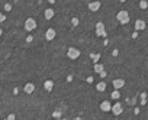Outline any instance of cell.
Returning a JSON list of instances; mask_svg holds the SVG:
<instances>
[{
  "label": "cell",
  "mask_w": 148,
  "mask_h": 120,
  "mask_svg": "<svg viewBox=\"0 0 148 120\" xmlns=\"http://www.w3.org/2000/svg\"><path fill=\"white\" fill-rule=\"evenodd\" d=\"M103 70H105V68H103V64H99V62H96V64H95V71H96L97 74H100Z\"/></svg>",
  "instance_id": "obj_15"
},
{
  "label": "cell",
  "mask_w": 148,
  "mask_h": 120,
  "mask_svg": "<svg viewBox=\"0 0 148 120\" xmlns=\"http://www.w3.org/2000/svg\"><path fill=\"white\" fill-rule=\"evenodd\" d=\"M13 94H15V96L19 94V88H17V87H15V88H13Z\"/></svg>",
  "instance_id": "obj_30"
},
{
  "label": "cell",
  "mask_w": 148,
  "mask_h": 120,
  "mask_svg": "<svg viewBox=\"0 0 148 120\" xmlns=\"http://www.w3.org/2000/svg\"><path fill=\"white\" fill-rule=\"evenodd\" d=\"M100 110H102V111H105V113L112 110V104H110V101H107V100L102 101V103H100Z\"/></svg>",
  "instance_id": "obj_7"
},
{
  "label": "cell",
  "mask_w": 148,
  "mask_h": 120,
  "mask_svg": "<svg viewBox=\"0 0 148 120\" xmlns=\"http://www.w3.org/2000/svg\"><path fill=\"white\" fill-rule=\"evenodd\" d=\"M122 111H123V107H122L121 103H115V104L112 106V113H113L115 116H119Z\"/></svg>",
  "instance_id": "obj_6"
},
{
  "label": "cell",
  "mask_w": 148,
  "mask_h": 120,
  "mask_svg": "<svg viewBox=\"0 0 148 120\" xmlns=\"http://www.w3.org/2000/svg\"><path fill=\"white\" fill-rule=\"evenodd\" d=\"M90 58H91V61H93V62L96 64V62H99V58H100V54H90Z\"/></svg>",
  "instance_id": "obj_17"
},
{
  "label": "cell",
  "mask_w": 148,
  "mask_h": 120,
  "mask_svg": "<svg viewBox=\"0 0 148 120\" xmlns=\"http://www.w3.org/2000/svg\"><path fill=\"white\" fill-rule=\"evenodd\" d=\"M15 117H16L15 114H9V116H7V120H15Z\"/></svg>",
  "instance_id": "obj_32"
},
{
  "label": "cell",
  "mask_w": 148,
  "mask_h": 120,
  "mask_svg": "<svg viewBox=\"0 0 148 120\" xmlns=\"http://www.w3.org/2000/svg\"><path fill=\"white\" fill-rule=\"evenodd\" d=\"M52 117H54V119H61V110H55V111L52 113Z\"/></svg>",
  "instance_id": "obj_19"
},
{
  "label": "cell",
  "mask_w": 148,
  "mask_h": 120,
  "mask_svg": "<svg viewBox=\"0 0 148 120\" xmlns=\"http://www.w3.org/2000/svg\"><path fill=\"white\" fill-rule=\"evenodd\" d=\"M86 81H87L89 84H91V82H93L95 80H93V77H87V78H86Z\"/></svg>",
  "instance_id": "obj_28"
},
{
  "label": "cell",
  "mask_w": 148,
  "mask_h": 120,
  "mask_svg": "<svg viewBox=\"0 0 148 120\" xmlns=\"http://www.w3.org/2000/svg\"><path fill=\"white\" fill-rule=\"evenodd\" d=\"M100 6H102V3L99 2V0H95V2H90L89 3V10L90 12H97L100 9Z\"/></svg>",
  "instance_id": "obj_5"
},
{
  "label": "cell",
  "mask_w": 148,
  "mask_h": 120,
  "mask_svg": "<svg viewBox=\"0 0 148 120\" xmlns=\"http://www.w3.org/2000/svg\"><path fill=\"white\" fill-rule=\"evenodd\" d=\"M96 90L99 91V93H103L105 90H106V82L102 80V81H99L97 82V85H96Z\"/></svg>",
  "instance_id": "obj_13"
},
{
  "label": "cell",
  "mask_w": 148,
  "mask_h": 120,
  "mask_svg": "<svg viewBox=\"0 0 148 120\" xmlns=\"http://www.w3.org/2000/svg\"><path fill=\"white\" fill-rule=\"evenodd\" d=\"M80 57V51L77 48H74V46H70L68 51H67V58L70 59H77Z\"/></svg>",
  "instance_id": "obj_3"
},
{
  "label": "cell",
  "mask_w": 148,
  "mask_h": 120,
  "mask_svg": "<svg viewBox=\"0 0 148 120\" xmlns=\"http://www.w3.org/2000/svg\"><path fill=\"white\" fill-rule=\"evenodd\" d=\"M33 90H35V84H33V82H28V84L25 85V88H23V91H25L26 94H32Z\"/></svg>",
  "instance_id": "obj_11"
},
{
  "label": "cell",
  "mask_w": 148,
  "mask_h": 120,
  "mask_svg": "<svg viewBox=\"0 0 148 120\" xmlns=\"http://www.w3.org/2000/svg\"><path fill=\"white\" fill-rule=\"evenodd\" d=\"M138 38V30H135L134 33H132V39H137Z\"/></svg>",
  "instance_id": "obj_29"
},
{
  "label": "cell",
  "mask_w": 148,
  "mask_h": 120,
  "mask_svg": "<svg viewBox=\"0 0 148 120\" xmlns=\"http://www.w3.org/2000/svg\"><path fill=\"white\" fill-rule=\"evenodd\" d=\"M139 104H141V106H147V104H148V101H147V98H141V101H139Z\"/></svg>",
  "instance_id": "obj_24"
},
{
  "label": "cell",
  "mask_w": 148,
  "mask_h": 120,
  "mask_svg": "<svg viewBox=\"0 0 148 120\" xmlns=\"http://www.w3.org/2000/svg\"><path fill=\"white\" fill-rule=\"evenodd\" d=\"M137 98H138V96H135V97H132V98H126V104L135 106V104H137Z\"/></svg>",
  "instance_id": "obj_16"
},
{
  "label": "cell",
  "mask_w": 148,
  "mask_h": 120,
  "mask_svg": "<svg viewBox=\"0 0 148 120\" xmlns=\"http://www.w3.org/2000/svg\"><path fill=\"white\" fill-rule=\"evenodd\" d=\"M54 14H55V12H54V9H47L45 10V19H52L54 18Z\"/></svg>",
  "instance_id": "obj_14"
},
{
  "label": "cell",
  "mask_w": 148,
  "mask_h": 120,
  "mask_svg": "<svg viewBox=\"0 0 148 120\" xmlns=\"http://www.w3.org/2000/svg\"><path fill=\"white\" fill-rule=\"evenodd\" d=\"M55 35H57L55 29H54V28H49V29L47 30V33H45V38H47V41H52V39L55 38Z\"/></svg>",
  "instance_id": "obj_8"
},
{
  "label": "cell",
  "mask_w": 148,
  "mask_h": 120,
  "mask_svg": "<svg viewBox=\"0 0 148 120\" xmlns=\"http://www.w3.org/2000/svg\"><path fill=\"white\" fill-rule=\"evenodd\" d=\"M12 10V5L10 3H6L5 5V12H10Z\"/></svg>",
  "instance_id": "obj_22"
},
{
  "label": "cell",
  "mask_w": 148,
  "mask_h": 120,
  "mask_svg": "<svg viewBox=\"0 0 148 120\" xmlns=\"http://www.w3.org/2000/svg\"><path fill=\"white\" fill-rule=\"evenodd\" d=\"M112 84H113V87H115L116 90H119V88H122L123 85H125V80H122V78H116V80L112 81Z\"/></svg>",
  "instance_id": "obj_9"
},
{
  "label": "cell",
  "mask_w": 148,
  "mask_h": 120,
  "mask_svg": "<svg viewBox=\"0 0 148 120\" xmlns=\"http://www.w3.org/2000/svg\"><path fill=\"white\" fill-rule=\"evenodd\" d=\"M141 98H148V94L144 91V93H141Z\"/></svg>",
  "instance_id": "obj_31"
},
{
  "label": "cell",
  "mask_w": 148,
  "mask_h": 120,
  "mask_svg": "<svg viewBox=\"0 0 148 120\" xmlns=\"http://www.w3.org/2000/svg\"><path fill=\"white\" fill-rule=\"evenodd\" d=\"M119 2H121V3H125V2H126V0H119Z\"/></svg>",
  "instance_id": "obj_36"
},
{
  "label": "cell",
  "mask_w": 148,
  "mask_h": 120,
  "mask_svg": "<svg viewBox=\"0 0 148 120\" xmlns=\"http://www.w3.org/2000/svg\"><path fill=\"white\" fill-rule=\"evenodd\" d=\"M99 75H100V78H102V80H105V78H106V77H107V72H106V71H105V70H103V71H102V72H100V74H99Z\"/></svg>",
  "instance_id": "obj_23"
},
{
  "label": "cell",
  "mask_w": 148,
  "mask_h": 120,
  "mask_svg": "<svg viewBox=\"0 0 148 120\" xmlns=\"http://www.w3.org/2000/svg\"><path fill=\"white\" fill-rule=\"evenodd\" d=\"M134 113H135V114H139V109H138V107H137V109H135V110H134Z\"/></svg>",
  "instance_id": "obj_34"
},
{
  "label": "cell",
  "mask_w": 148,
  "mask_h": 120,
  "mask_svg": "<svg viewBox=\"0 0 148 120\" xmlns=\"http://www.w3.org/2000/svg\"><path fill=\"white\" fill-rule=\"evenodd\" d=\"M116 19L121 25H126L129 22V13L126 10H119V13L116 14Z\"/></svg>",
  "instance_id": "obj_1"
},
{
  "label": "cell",
  "mask_w": 148,
  "mask_h": 120,
  "mask_svg": "<svg viewBox=\"0 0 148 120\" xmlns=\"http://www.w3.org/2000/svg\"><path fill=\"white\" fill-rule=\"evenodd\" d=\"M145 29V22L142 19H138L135 22V30H144Z\"/></svg>",
  "instance_id": "obj_12"
},
{
  "label": "cell",
  "mask_w": 148,
  "mask_h": 120,
  "mask_svg": "<svg viewBox=\"0 0 148 120\" xmlns=\"http://www.w3.org/2000/svg\"><path fill=\"white\" fill-rule=\"evenodd\" d=\"M32 41H33V36H32V35H28V36H26V42H28V43H31Z\"/></svg>",
  "instance_id": "obj_25"
},
{
  "label": "cell",
  "mask_w": 148,
  "mask_h": 120,
  "mask_svg": "<svg viewBox=\"0 0 148 120\" xmlns=\"http://www.w3.org/2000/svg\"><path fill=\"white\" fill-rule=\"evenodd\" d=\"M44 88H45V91H52V88H54V81L52 80H47L45 82H44Z\"/></svg>",
  "instance_id": "obj_10"
},
{
  "label": "cell",
  "mask_w": 148,
  "mask_h": 120,
  "mask_svg": "<svg viewBox=\"0 0 148 120\" xmlns=\"http://www.w3.org/2000/svg\"><path fill=\"white\" fill-rule=\"evenodd\" d=\"M48 3H51V5H54V3H55V0H48Z\"/></svg>",
  "instance_id": "obj_35"
},
{
  "label": "cell",
  "mask_w": 148,
  "mask_h": 120,
  "mask_svg": "<svg viewBox=\"0 0 148 120\" xmlns=\"http://www.w3.org/2000/svg\"><path fill=\"white\" fill-rule=\"evenodd\" d=\"M110 97H112V98H113V100H118V98H119V97H121V94H119V91H118V90H116V88H115V91H113V93H112V94H110Z\"/></svg>",
  "instance_id": "obj_18"
},
{
  "label": "cell",
  "mask_w": 148,
  "mask_h": 120,
  "mask_svg": "<svg viewBox=\"0 0 148 120\" xmlns=\"http://www.w3.org/2000/svg\"><path fill=\"white\" fill-rule=\"evenodd\" d=\"M71 25H73V26H77V25H79V18H73V19H71Z\"/></svg>",
  "instance_id": "obj_21"
},
{
  "label": "cell",
  "mask_w": 148,
  "mask_h": 120,
  "mask_svg": "<svg viewBox=\"0 0 148 120\" xmlns=\"http://www.w3.org/2000/svg\"><path fill=\"white\" fill-rule=\"evenodd\" d=\"M139 7L141 9H147L148 7V2H147V0H141V2H139Z\"/></svg>",
  "instance_id": "obj_20"
},
{
  "label": "cell",
  "mask_w": 148,
  "mask_h": 120,
  "mask_svg": "<svg viewBox=\"0 0 148 120\" xmlns=\"http://www.w3.org/2000/svg\"><path fill=\"white\" fill-rule=\"evenodd\" d=\"M33 29H36V20H35L33 18H28L26 22H25V30L32 32Z\"/></svg>",
  "instance_id": "obj_4"
},
{
  "label": "cell",
  "mask_w": 148,
  "mask_h": 120,
  "mask_svg": "<svg viewBox=\"0 0 148 120\" xmlns=\"http://www.w3.org/2000/svg\"><path fill=\"white\" fill-rule=\"evenodd\" d=\"M67 81H68V82H71V81H73V75H71V74L67 77Z\"/></svg>",
  "instance_id": "obj_33"
},
{
  "label": "cell",
  "mask_w": 148,
  "mask_h": 120,
  "mask_svg": "<svg viewBox=\"0 0 148 120\" xmlns=\"http://www.w3.org/2000/svg\"><path fill=\"white\" fill-rule=\"evenodd\" d=\"M96 36H99V38H106V36H107L103 22H97V23H96Z\"/></svg>",
  "instance_id": "obj_2"
},
{
  "label": "cell",
  "mask_w": 148,
  "mask_h": 120,
  "mask_svg": "<svg viewBox=\"0 0 148 120\" xmlns=\"http://www.w3.org/2000/svg\"><path fill=\"white\" fill-rule=\"evenodd\" d=\"M112 55H113V57H118V55H119V49H113V51H112Z\"/></svg>",
  "instance_id": "obj_26"
},
{
  "label": "cell",
  "mask_w": 148,
  "mask_h": 120,
  "mask_svg": "<svg viewBox=\"0 0 148 120\" xmlns=\"http://www.w3.org/2000/svg\"><path fill=\"white\" fill-rule=\"evenodd\" d=\"M5 20H6V14L2 13V14H0V22H5Z\"/></svg>",
  "instance_id": "obj_27"
}]
</instances>
